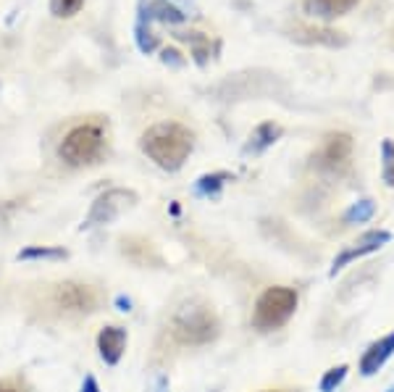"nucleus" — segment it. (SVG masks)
<instances>
[{
    "instance_id": "nucleus-2",
    "label": "nucleus",
    "mask_w": 394,
    "mask_h": 392,
    "mask_svg": "<svg viewBox=\"0 0 394 392\" xmlns=\"http://www.w3.org/2000/svg\"><path fill=\"white\" fill-rule=\"evenodd\" d=\"M168 329H171V337L179 345L200 347L219 337L221 321L216 316V311L208 309L205 303H187L174 313Z\"/></svg>"
},
{
    "instance_id": "nucleus-19",
    "label": "nucleus",
    "mask_w": 394,
    "mask_h": 392,
    "mask_svg": "<svg viewBox=\"0 0 394 392\" xmlns=\"http://www.w3.org/2000/svg\"><path fill=\"white\" fill-rule=\"evenodd\" d=\"M384 179L394 187V145L384 142Z\"/></svg>"
},
{
    "instance_id": "nucleus-7",
    "label": "nucleus",
    "mask_w": 394,
    "mask_h": 392,
    "mask_svg": "<svg viewBox=\"0 0 394 392\" xmlns=\"http://www.w3.org/2000/svg\"><path fill=\"white\" fill-rule=\"evenodd\" d=\"M352 148H355V142H352L347 132H331L321 142L318 166L326 168V171H337V174L347 171L349 161H352Z\"/></svg>"
},
{
    "instance_id": "nucleus-13",
    "label": "nucleus",
    "mask_w": 394,
    "mask_h": 392,
    "mask_svg": "<svg viewBox=\"0 0 394 392\" xmlns=\"http://www.w3.org/2000/svg\"><path fill=\"white\" fill-rule=\"evenodd\" d=\"M69 253L64 248H55V245H29L18 253V261H64Z\"/></svg>"
},
{
    "instance_id": "nucleus-12",
    "label": "nucleus",
    "mask_w": 394,
    "mask_h": 392,
    "mask_svg": "<svg viewBox=\"0 0 394 392\" xmlns=\"http://www.w3.org/2000/svg\"><path fill=\"white\" fill-rule=\"evenodd\" d=\"M358 3L360 0H305V11L318 19H334V16H344Z\"/></svg>"
},
{
    "instance_id": "nucleus-14",
    "label": "nucleus",
    "mask_w": 394,
    "mask_h": 392,
    "mask_svg": "<svg viewBox=\"0 0 394 392\" xmlns=\"http://www.w3.org/2000/svg\"><path fill=\"white\" fill-rule=\"evenodd\" d=\"M279 134H282V129H279L276 124H263V127H257L255 134H253V142H250V148H253V150L266 148V145H271V142H274Z\"/></svg>"
},
{
    "instance_id": "nucleus-18",
    "label": "nucleus",
    "mask_w": 394,
    "mask_h": 392,
    "mask_svg": "<svg viewBox=\"0 0 394 392\" xmlns=\"http://www.w3.org/2000/svg\"><path fill=\"white\" fill-rule=\"evenodd\" d=\"M84 0H53V13L55 16H74L82 8Z\"/></svg>"
},
{
    "instance_id": "nucleus-8",
    "label": "nucleus",
    "mask_w": 394,
    "mask_h": 392,
    "mask_svg": "<svg viewBox=\"0 0 394 392\" xmlns=\"http://www.w3.org/2000/svg\"><path fill=\"white\" fill-rule=\"evenodd\" d=\"M389 240H392V234L386 232V229H371V232L360 234L355 243L349 245V248H344V250L334 258V263H331V277H337V271H342L347 263L358 261V258L368 255V253H376L378 248H384Z\"/></svg>"
},
{
    "instance_id": "nucleus-23",
    "label": "nucleus",
    "mask_w": 394,
    "mask_h": 392,
    "mask_svg": "<svg viewBox=\"0 0 394 392\" xmlns=\"http://www.w3.org/2000/svg\"><path fill=\"white\" fill-rule=\"evenodd\" d=\"M386 392H394V387H392V390H386Z\"/></svg>"
},
{
    "instance_id": "nucleus-20",
    "label": "nucleus",
    "mask_w": 394,
    "mask_h": 392,
    "mask_svg": "<svg viewBox=\"0 0 394 392\" xmlns=\"http://www.w3.org/2000/svg\"><path fill=\"white\" fill-rule=\"evenodd\" d=\"M0 392H29L21 379H0Z\"/></svg>"
},
{
    "instance_id": "nucleus-10",
    "label": "nucleus",
    "mask_w": 394,
    "mask_h": 392,
    "mask_svg": "<svg viewBox=\"0 0 394 392\" xmlns=\"http://www.w3.org/2000/svg\"><path fill=\"white\" fill-rule=\"evenodd\" d=\"M394 355V332L392 335L381 337L378 342H373V345L368 347L366 355L360 358V374L363 376H371V374H376L381 366L389 361Z\"/></svg>"
},
{
    "instance_id": "nucleus-16",
    "label": "nucleus",
    "mask_w": 394,
    "mask_h": 392,
    "mask_svg": "<svg viewBox=\"0 0 394 392\" xmlns=\"http://www.w3.org/2000/svg\"><path fill=\"white\" fill-rule=\"evenodd\" d=\"M344 376H347V366H344V364L329 369V371L323 374V379H321V392H337V387L344 382Z\"/></svg>"
},
{
    "instance_id": "nucleus-5",
    "label": "nucleus",
    "mask_w": 394,
    "mask_h": 392,
    "mask_svg": "<svg viewBox=\"0 0 394 392\" xmlns=\"http://www.w3.org/2000/svg\"><path fill=\"white\" fill-rule=\"evenodd\" d=\"M50 303L53 309L64 311V313H95L100 309L103 295L98 287L84 284V282H58L50 292Z\"/></svg>"
},
{
    "instance_id": "nucleus-17",
    "label": "nucleus",
    "mask_w": 394,
    "mask_h": 392,
    "mask_svg": "<svg viewBox=\"0 0 394 392\" xmlns=\"http://www.w3.org/2000/svg\"><path fill=\"white\" fill-rule=\"evenodd\" d=\"M226 179H229V174H208V177H202L197 182V190H200L202 195H216Z\"/></svg>"
},
{
    "instance_id": "nucleus-9",
    "label": "nucleus",
    "mask_w": 394,
    "mask_h": 392,
    "mask_svg": "<svg viewBox=\"0 0 394 392\" xmlns=\"http://www.w3.org/2000/svg\"><path fill=\"white\" fill-rule=\"evenodd\" d=\"M124 347H127V329L124 327H103L100 335H98V350H100V358L108 366H116L124 355Z\"/></svg>"
},
{
    "instance_id": "nucleus-22",
    "label": "nucleus",
    "mask_w": 394,
    "mask_h": 392,
    "mask_svg": "<svg viewBox=\"0 0 394 392\" xmlns=\"http://www.w3.org/2000/svg\"><path fill=\"white\" fill-rule=\"evenodd\" d=\"M116 306H119V311H132V300L121 295V298H116Z\"/></svg>"
},
{
    "instance_id": "nucleus-6",
    "label": "nucleus",
    "mask_w": 394,
    "mask_h": 392,
    "mask_svg": "<svg viewBox=\"0 0 394 392\" xmlns=\"http://www.w3.org/2000/svg\"><path fill=\"white\" fill-rule=\"evenodd\" d=\"M137 195L129 192V190H108L105 195H100L90 208V216L84 221V229L90 226H100V224H110L113 219H119L129 206H134Z\"/></svg>"
},
{
    "instance_id": "nucleus-15",
    "label": "nucleus",
    "mask_w": 394,
    "mask_h": 392,
    "mask_svg": "<svg viewBox=\"0 0 394 392\" xmlns=\"http://www.w3.org/2000/svg\"><path fill=\"white\" fill-rule=\"evenodd\" d=\"M373 211H376V206H373V200H360V203H355V206L349 208L347 216H344V221L347 224H363V221H368L371 216H373Z\"/></svg>"
},
{
    "instance_id": "nucleus-4",
    "label": "nucleus",
    "mask_w": 394,
    "mask_h": 392,
    "mask_svg": "<svg viewBox=\"0 0 394 392\" xmlns=\"http://www.w3.org/2000/svg\"><path fill=\"white\" fill-rule=\"evenodd\" d=\"M297 309V292L289 287H268L255 303L253 313V327L260 332L284 327Z\"/></svg>"
},
{
    "instance_id": "nucleus-3",
    "label": "nucleus",
    "mask_w": 394,
    "mask_h": 392,
    "mask_svg": "<svg viewBox=\"0 0 394 392\" xmlns=\"http://www.w3.org/2000/svg\"><path fill=\"white\" fill-rule=\"evenodd\" d=\"M103 145H105V137H103L100 124H79L58 145V156L69 166H87L100 158Z\"/></svg>"
},
{
    "instance_id": "nucleus-11",
    "label": "nucleus",
    "mask_w": 394,
    "mask_h": 392,
    "mask_svg": "<svg viewBox=\"0 0 394 392\" xmlns=\"http://www.w3.org/2000/svg\"><path fill=\"white\" fill-rule=\"evenodd\" d=\"M121 253L137 266H158L161 255L156 253V245L147 243L145 237H124L121 240Z\"/></svg>"
},
{
    "instance_id": "nucleus-21",
    "label": "nucleus",
    "mask_w": 394,
    "mask_h": 392,
    "mask_svg": "<svg viewBox=\"0 0 394 392\" xmlns=\"http://www.w3.org/2000/svg\"><path fill=\"white\" fill-rule=\"evenodd\" d=\"M82 392H100V387H98V379L95 376H84V382H82Z\"/></svg>"
},
{
    "instance_id": "nucleus-1",
    "label": "nucleus",
    "mask_w": 394,
    "mask_h": 392,
    "mask_svg": "<svg viewBox=\"0 0 394 392\" xmlns=\"http://www.w3.org/2000/svg\"><path fill=\"white\" fill-rule=\"evenodd\" d=\"M142 150L150 161H156L161 168L176 171L182 168V163L190 158V153L195 148V134L184 124L163 122L156 124L142 134Z\"/></svg>"
}]
</instances>
